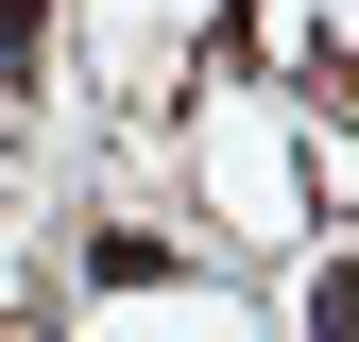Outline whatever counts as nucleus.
<instances>
[{
  "mask_svg": "<svg viewBox=\"0 0 359 342\" xmlns=\"http://www.w3.org/2000/svg\"><path fill=\"white\" fill-rule=\"evenodd\" d=\"M86 274H103V291H171V240H137V223H120V240H86Z\"/></svg>",
  "mask_w": 359,
  "mask_h": 342,
  "instance_id": "nucleus-1",
  "label": "nucleus"
},
{
  "mask_svg": "<svg viewBox=\"0 0 359 342\" xmlns=\"http://www.w3.org/2000/svg\"><path fill=\"white\" fill-rule=\"evenodd\" d=\"M52 69V0H0V86H34Z\"/></svg>",
  "mask_w": 359,
  "mask_h": 342,
  "instance_id": "nucleus-2",
  "label": "nucleus"
}]
</instances>
